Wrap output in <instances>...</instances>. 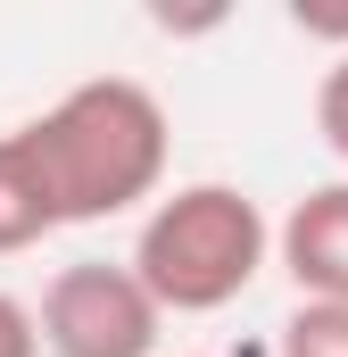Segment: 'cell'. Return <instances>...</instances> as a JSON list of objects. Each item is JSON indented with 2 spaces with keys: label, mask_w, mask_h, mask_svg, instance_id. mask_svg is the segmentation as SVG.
<instances>
[{
  "label": "cell",
  "mask_w": 348,
  "mask_h": 357,
  "mask_svg": "<svg viewBox=\"0 0 348 357\" xmlns=\"http://www.w3.org/2000/svg\"><path fill=\"white\" fill-rule=\"evenodd\" d=\"M58 225H67V216H58V191L42 175L33 142H25V133H0V258L50 241Z\"/></svg>",
  "instance_id": "cell-5"
},
{
  "label": "cell",
  "mask_w": 348,
  "mask_h": 357,
  "mask_svg": "<svg viewBox=\"0 0 348 357\" xmlns=\"http://www.w3.org/2000/svg\"><path fill=\"white\" fill-rule=\"evenodd\" d=\"M265 250H274V225L241 183H182L174 199L150 208L133 241V274L166 316H216L265 274Z\"/></svg>",
  "instance_id": "cell-2"
},
{
  "label": "cell",
  "mask_w": 348,
  "mask_h": 357,
  "mask_svg": "<svg viewBox=\"0 0 348 357\" xmlns=\"http://www.w3.org/2000/svg\"><path fill=\"white\" fill-rule=\"evenodd\" d=\"M33 316H42L50 357H158V324H166V307L150 299L133 258L125 266H108V258L58 266Z\"/></svg>",
  "instance_id": "cell-3"
},
{
  "label": "cell",
  "mask_w": 348,
  "mask_h": 357,
  "mask_svg": "<svg viewBox=\"0 0 348 357\" xmlns=\"http://www.w3.org/2000/svg\"><path fill=\"white\" fill-rule=\"evenodd\" d=\"M282 357H348V307L299 299L290 324H282Z\"/></svg>",
  "instance_id": "cell-6"
},
{
  "label": "cell",
  "mask_w": 348,
  "mask_h": 357,
  "mask_svg": "<svg viewBox=\"0 0 348 357\" xmlns=\"http://www.w3.org/2000/svg\"><path fill=\"white\" fill-rule=\"evenodd\" d=\"M315 125H324L332 158H348V59H332L324 84H315Z\"/></svg>",
  "instance_id": "cell-7"
},
{
  "label": "cell",
  "mask_w": 348,
  "mask_h": 357,
  "mask_svg": "<svg viewBox=\"0 0 348 357\" xmlns=\"http://www.w3.org/2000/svg\"><path fill=\"white\" fill-rule=\"evenodd\" d=\"M274 258L299 282V299H324V307H348V183H324L307 191L282 233H274Z\"/></svg>",
  "instance_id": "cell-4"
},
{
  "label": "cell",
  "mask_w": 348,
  "mask_h": 357,
  "mask_svg": "<svg viewBox=\"0 0 348 357\" xmlns=\"http://www.w3.org/2000/svg\"><path fill=\"white\" fill-rule=\"evenodd\" d=\"M0 357H42V316L0 291Z\"/></svg>",
  "instance_id": "cell-9"
},
{
  "label": "cell",
  "mask_w": 348,
  "mask_h": 357,
  "mask_svg": "<svg viewBox=\"0 0 348 357\" xmlns=\"http://www.w3.org/2000/svg\"><path fill=\"white\" fill-rule=\"evenodd\" d=\"M290 25H299L307 42H332V50L348 59V0H299V8H290Z\"/></svg>",
  "instance_id": "cell-8"
},
{
  "label": "cell",
  "mask_w": 348,
  "mask_h": 357,
  "mask_svg": "<svg viewBox=\"0 0 348 357\" xmlns=\"http://www.w3.org/2000/svg\"><path fill=\"white\" fill-rule=\"evenodd\" d=\"M17 133L33 142L67 225H100V216L141 208L166 183V150H174V125L158 108V91L133 84V75H91Z\"/></svg>",
  "instance_id": "cell-1"
}]
</instances>
